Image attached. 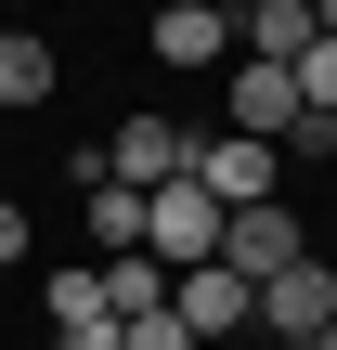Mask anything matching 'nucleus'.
Returning a JSON list of instances; mask_svg holds the SVG:
<instances>
[{
    "mask_svg": "<svg viewBox=\"0 0 337 350\" xmlns=\"http://www.w3.org/2000/svg\"><path fill=\"white\" fill-rule=\"evenodd\" d=\"M117 350H195V338H182V312H143V325H117Z\"/></svg>",
    "mask_w": 337,
    "mask_h": 350,
    "instance_id": "nucleus-13",
    "label": "nucleus"
},
{
    "mask_svg": "<svg viewBox=\"0 0 337 350\" xmlns=\"http://www.w3.org/2000/svg\"><path fill=\"white\" fill-rule=\"evenodd\" d=\"M169 312H182V338H195V350H234L260 299H247V286H234V273L208 260V273H169Z\"/></svg>",
    "mask_w": 337,
    "mask_h": 350,
    "instance_id": "nucleus-6",
    "label": "nucleus"
},
{
    "mask_svg": "<svg viewBox=\"0 0 337 350\" xmlns=\"http://www.w3.org/2000/svg\"><path fill=\"white\" fill-rule=\"evenodd\" d=\"M143 52H156V65H221V52H234V13H221V0H169V13L143 26Z\"/></svg>",
    "mask_w": 337,
    "mask_h": 350,
    "instance_id": "nucleus-7",
    "label": "nucleus"
},
{
    "mask_svg": "<svg viewBox=\"0 0 337 350\" xmlns=\"http://www.w3.org/2000/svg\"><path fill=\"white\" fill-rule=\"evenodd\" d=\"M91 247H104V260H143V195L91 182Z\"/></svg>",
    "mask_w": 337,
    "mask_h": 350,
    "instance_id": "nucleus-11",
    "label": "nucleus"
},
{
    "mask_svg": "<svg viewBox=\"0 0 337 350\" xmlns=\"http://www.w3.org/2000/svg\"><path fill=\"white\" fill-rule=\"evenodd\" d=\"M143 260H156V273H208V260H221V208H208L195 182L143 195Z\"/></svg>",
    "mask_w": 337,
    "mask_h": 350,
    "instance_id": "nucleus-2",
    "label": "nucleus"
},
{
    "mask_svg": "<svg viewBox=\"0 0 337 350\" xmlns=\"http://www.w3.org/2000/svg\"><path fill=\"white\" fill-rule=\"evenodd\" d=\"M52 78H65V65H52V39H39V26H0V117L52 104Z\"/></svg>",
    "mask_w": 337,
    "mask_h": 350,
    "instance_id": "nucleus-9",
    "label": "nucleus"
},
{
    "mask_svg": "<svg viewBox=\"0 0 337 350\" xmlns=\"http://www.w3.org/2000/svg\"><path fill=\"white\" fill-rule=\"evenodd\" d=\"M104 312H117V325L169 312V273H156V260H104Z\"/></svg>",
    "mask_w": 337,
    "mask_h": 350,
    "instance_id": "nucleus-12",
    "label": "nucleus"
},
{
    "mask_svg": "<svg viewBox=\"0 0 337 350\" xmlns=\"http://www.w3.org/2000/svg\"><path fill=\"white\" fill-rule=\"evenodd\" d=\"M299 260H312V234H299V208H286V195H273V208H234V221H221V273H234L247 299H260L273 273H299Z\"/></svg>",
    "mask_w": 337,
    "mask_h": 350,
    "instance_id": "nucleus-1",
    "label": "nucleus"
},
{
    "mask_svg": "<svg viewBox=\"0 0 337 350\" xmlns=\"http://www.w3.org/2000/svg\"><path fill=\"white\" fill-rule=\"evenodd\" d=\"M273 182H286V156L273 143H247V130H221V143H195V195L234 221V208H273Z\"/></svg>",
    "mask_w": 337,
    "mask_h": 350,
    "instance_id": "nucleus-5",
    "label": "nucleus"
},
{
    "mask_svg": "<svg viewBox=\"0 0 337 350\" xmlns=\"http://www.w3.org/2000/svg\"><path fill=\"white\" fill-rule=\"evenodd\" d=\"M104 182H117V195H169V182H195V130H169V117H130V130L104 143Z\"/></svg>",
    "mask_w": 337,
    "mask_h": 350,
    "instance_id": "nucleus-4",
    "label": "nucleus"
},
{
    "mask_svg": "<svg viewBox=\"0 0 337 350\" xmlns=\"http://www.w3.org/2000/svg\"><path fill=\"white\" fill-rule=\"evenodd\" d=\"M234 39H247V65H299V52L325 39V26H312V0H260V13H247Z\"/></svg>",
    "mask_w": 337,
    "mask_h": 350,
    "instance_id": "nucleus-10",
    "label": "nucleus"
},
{
    "mask_svg": "<svg viewBox=\"0 0 337 350\" xmlns=\"http://www.w3.org/2000/svg\"><path fill=\"white\" fill-rule=\"evenodd\" d=\"M247 325H260V338H273V350H312V338H325V325H337V260H299V273H273Z\"/></svg>",
    "mask_w": 337,
    "mask_h": 350,
    "instance_id": "nucleus-3",
    "label": "nucleus"
},
{
    "mask_svg": "<svg viewBox=\"0 0 337 350\" xmlns=\"http://www.w3.org/2000/svg\"><path fill=\"white\" fill-rule=\"evenodd\" d=\"M13 260H26V208L0 195V273H13Z\"/></svg>",
    "mask_w": 337,
    "mask_h": 350,
    "instance_id": "nucleus-14",
    "label": "nucleus"
},
{
    "mask_svg": "<svg viewBox=\"0 0 337 350\" xmlns=\"http://www.w3.org/2000/svg\"><path fill=\"white\" fill-rule=\"evenodd\" d=\"M234 130L286 156V130H299V65H234Z\"/></svg>",
    "mask_w": 337,
    "mask_h": 350,
    "instance_id": "nucleus-8",
    "label": "nucleus"
}]
</instances>
